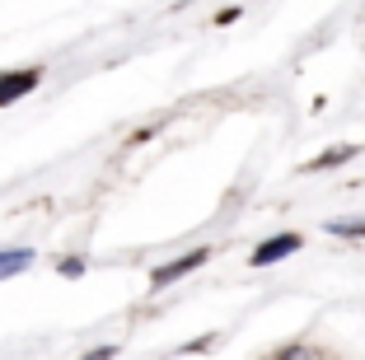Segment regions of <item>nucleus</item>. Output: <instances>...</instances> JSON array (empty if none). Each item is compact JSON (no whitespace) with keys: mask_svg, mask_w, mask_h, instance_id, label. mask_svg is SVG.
I'll list each match as a JSON object with an SVG mask.
<instances>
[{"mask_svg":"<svg viewBox=\"0 0 365 360\" xmlns=\"http://www.w3.org/2000/svg\"><path fill=\"white\" fill-rule=\"evenodd\" d=\"M38 80H43L38 71H5V75H0V108L14 103V98H24V94H33Z\"/></svg>","mask_w":365,"mask_h":360,"instance_id":"nucleus-1","label":"nucleus"},{"mask_svg":"<svg viewBox=\"0 0 365 360\" xmlns=\"http://www.w3.org/2000/svg\"><path fill=\"white\" fill-rule=\"evenodd\" d=\"M300 248V234H277V239H267V244L253 253V267H272V262H281V257H290Z\"/></svg>","mask_w":365,"mask_h":360,"instance_id":"nucleus-2","label":"nucleus"},{"mask_svg":"<svg viewBox=\"0 0 365 360\" xmlns=\"http://www.w3.org/2000/svg\"><path fill=\"white\" fill-rule=\"evenodd\" d=\"M202 262H206V248H197V253H187V257H178V262L160 267V272H155V286H173L178 276H187L192 267H202Z\"/></svg>","mask_w":365,"mask_h":360,"instance_id":"nucleus-3","label":"nucleus"},{"mask_svg":"<svg viewBox=\"0 0 365 360\" xmlns=\"http://www.w3.org/2000/svg\"><path fill=\"white\" fill-rule=\"evenodd\" d=\"M29 262H33V253H29V248H10V253H0V281H10V276H19Z\"/></svg>","mask_w":365,"mask_h":360,"instance_id":"nucleus-4","label":"nucleus"},{"mask_svg":"<svg viewBox=\"0 0 365 360\" xmlns=\"http://www.w3.org/2000/svg\"><path fill=\"white\" fill-rule=\"evenodd\" d=\"M351 155H356V145H337V150H328L323 159H314V169H328V164H346Z\"/></svg>","mask_w":365,"mask_h":360,"instance_id":"nucleus-5","label":"nucleus"},{"mask_svg":"<svg viewBox=\"0 0 365 360\" xmlns=\"http://www.w3.org/2000/svg\"><path fill=\"white\" fill-rule=\"evenodd\" d=\"M328 230H333V234H346V239H361V234H365V220H333Z\"/></svg>","mask_w":365,"mask_h":360,"instance_id":"nucleus-6","label":"nucleus"},{"mask_svg":"<svg viewBox=\"0 0 365 360\" xmlns=\"http://www.w3.org/2000/svg\"><path fill=\"white\" fill-rule=\"evenodd\" d=\"M80 272H85V262H80V257H66V262H61V276H80Z\"/></svg>","mask_w":365,"mask_h":360,"instance_id":"nucleus-7","label":"nucleus"},{"mask_svg":"<svg viewBox=\"0 0 365 360\" xmlns=\"http://www.w3.org/2000/svg\"><path fill=\"white\" fill-rule=\"evenodd\" d=\"M85 360H113V346H98L94 356H85Z\"/></svg>","mask_w":365,"mask_h":360,"instance_id":"nucleus-8","label":"nucleus"},{"mask_svg":"<svg viewBox=\"0 0 365 360\" xmlns=\"http://www.w3.org/2000/svg\"><path fill=\"white\" fill-rule=\"evenodd\" d=\"M281 360H309V356H304L300 346H290V351H286V356H281Z\"/></svg>","mask_w":365,"mask_h":360,"instance_id":"nucleus-9","label":"nucleus"}]
</instances>
